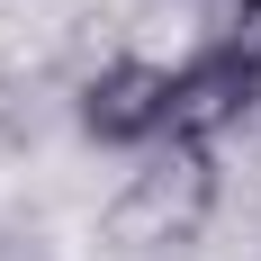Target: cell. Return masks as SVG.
<instances>
[{
    "label": "cell",
    "mask_w": 261,
    "mask_h": 261,
    "mask_svg": "<svg viewBox=\"0 0 261 261\" xmlns=\"http://www.w3.org/2000/svg\"><path fill=\"white\" fill-rule=\"evenodd\" d=\"M198 54H216V63L252 90V108H261V0H225V18L207 27V45H198Z\"/></svg>",
    "instance_id": "3957f363"
},
{
    "label": "cell",
    "mask_w": 261,
    "mask_h": 261,
    "mask_svg": "<svg viewBox=\"0 0 261 261\" xmlns=\"http://www.w3.org/2000/svg\"><path fill=\"white\" fill-rule=\"evenodd\" d=\"M72 117L108 153H153V144H171V63H144V54L99 63L72 90Z\"/></svg>",
    "instance_id": "7a4b0ae2"
},
{
    "label": "cell",
    "mask_w": 261,
    "mask_h": 261,
    "mask_svg": "<svg viewBox=\"0 0 261 261\" xmlns=\"http://www.w3.org/2000/svg\"><path fill=\"white\" fill-rule=\"evenodd\" d=\"M216 216V144H153L108 198V243L126 252H180Z\"/></svg>",
    "instance_id": "6da1fadb"
}]
</instances>
